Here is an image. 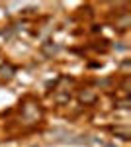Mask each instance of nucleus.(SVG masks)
Instances as JSON below:
<instances>
[{
    "label": "nucleus",
    "mask_w": 131,
    "mask_h": 147,
    "mask_svg": "<svg viewBox=\"0 0 131 147\" xmlns=\"http://www.w3.org/2000/svg\"><path fill=\"white\" fill-rule=\"evenodd\" d=\"M80 98H82V102H92L94 100V94H82Z\"/></svg>",
    "instance_id": "f257e3e1"
}]
</instances>
